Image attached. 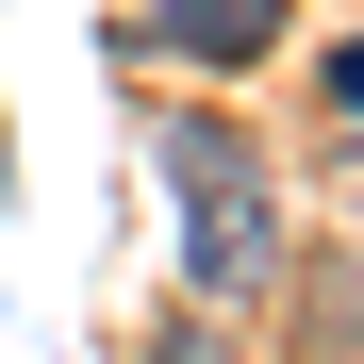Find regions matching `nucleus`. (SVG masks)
Returning <instances> with one entry per match:
<instances>
[{"label": "nucleus", "instance_id": "7ed1b4c3", "mask_svg": "<svg viewBox=\"0 0 364 364\" xmlns=\"http://www.w3.org/2000/svg\"><path fill=\"white\" fill-rule=\"evenodd\" d=\"M331 116H364V50H331Z\"/></svg>", "mask_w": 364, "mask_h": 364}, {"label": "nucleus", "instance_id": "f03ea898", "mask_svg": "<svg viewBox=\"0 0 364 364\" xmlns=\"http://www.w3.org/2000/svg\"><path fill=\"white\" fill-rule=\"evenodd\" d=\"M149 33L182 50V67H265L282 50V0H149Z\"/></svg>", "mask_w": 364, "mask_h": 364}, {"label": "nucleus", "instance_id": "f257e3e1", "mask_svg": "<svg viewBox=\"0 0 364 364\" xmlns=\"http://www.w3.org/2000/svg\"><path fill=\"white\" fill-rule=\"evenodd\" d=\"M166 182H182V265H199V298H265L282 282V215H265L249 133H182Z\"/></svg>", "mask_w": 364, "mask_h": 364}]
</instances>
